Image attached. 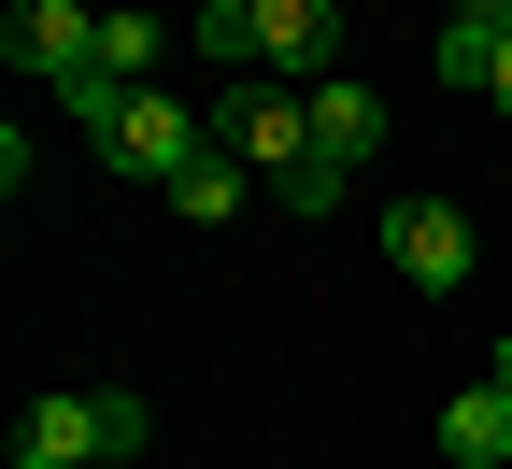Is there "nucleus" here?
Wrapping results in <instances>:
<instances>
[{
	"mask_svg": "<svg viewBox=\"0 0 512 469\" xmlns=\"http://www.w3.org/2000/svg\"><path fill=\"white\" fill-rule=\"evenodd\" d=\"M498 29H512V0H456V15H441V86H470V100H484Z\"/></svg>",
	"mask_w": 512,
	"mask_h": 469,
	"instance_id": "6e6552de",
	"label": "nucleus"
},
{
	"mask_svg": "<svg viewBox=\"0 0 512 469\" xmlns=\"http://www.w3.org/2000/svg\"><path fill=\"white\" fill-rule=\"evenodd\" d=\"M200 43L228 57V72H271V86H328L342 0H200Z\"/></svg>",
	"mask_w": 512,
	"mask_h": 469,
	"instance_id": "7ed1b4c3",
	"label": "nucleus"
},
{
	"mask_svg": "<svg viewBox=\"0 0 512 469\" xmlns=\"http://www.w3.org/2000/svg\"><path fill=\"white\" fill-rule=\"evenodd\" d=\"M313 143H328V157H342V171H356V157H370V143H384V100H370V86H356V72H328V86H313Z\"/></svg>",
	"mask_w": 512,
	"mask_h": 469,
	"instance_id": "1a4fd4ad",
	"label": "nucleus"
},
{
	"mask_svg": "<svg viewBox=\"0 0 512 469\" xmlns=\"http://www.w3.org/2000/svg\"><path fill=\"white\" fill-rule=\"evenodd\" d=\"M15 469H114V441H100V384H86V398L43 384L29 413H15Z\"/></svg>",
	"mask_w": 512,
	"mask_h": 469,
	"instance_id": "423d86ee",
	"label": "nucleus"
},
{
	"mask_svg": "<svg viewBox=\"0 0 512 469\" xmlns=\"http://www.w3.org/2000/svg\"><path fill=\"white\" fill-rule=\"evenodd\" d=\"M0 57H15L29 86H72V72H100V15L86 0H15V15H0Z\"/></svg>",
	"mask_w": 512,
	"mask_h": 469,
	"instance_id": "39448f33",
	"label": "nucleus"
},
{
	"mask_svg": "<svg viewBox=\"0 0 512 469\" xmlns=\"http://www.w3.org/2000/svg\"><path fill=\"white\" fill-rule=\"evenodd\" d=\"M441 455H456V469H512V384L441 398Z\"/></svg>",
	"mask_w": 512,
	"mask_h": 469,
	"instance_id": "0eeeda50",
	"label": "nucleus"
},
{
	"mask_svg": "<svg viewBox=\"0 0 512 469\" xmlns=\"http://www.w3.org/2000/svg\"><path fill=\"white\" fill-rule=\"evenodd\" d=\"M484 100H498V114H512V29H498V72H484Z\"/></svg>",
	"mask_w": 512,
	"mask_h": 469,
	"instance_id": "ddd939ff",
	"label": "nucleus"
},
{
	"mask_svg": "<svg viewBox=\"0 0 512 469\" xmlns=\"http://www.w3.org/2000/svg\"><path fill=\"white\" fill-rule=\"evenodd\" d=\"M242 185H256V171H242V157H228V143H214V157H200V171H171V185H157V199H171V214H185V228H228V214H242Z\"/></svg>",
	"mask_w": 512,
	"mask_h": 469,
	"instance_id": "9d476101",
	"label": "nucleus"
},
{
	"mask_svg": "<svg viewBox=\"0 0 512 469\" xmlns=\"http://www.w3.org/2000/svg\"><path fill=\"white\" fill-rule=\"evenodd\" d=\"M157 57H171L157 15H100V72H114V86H157Z\"/></svg>",
	"mask_w": 512,
	"mask_h": 469,
	"instance_id": "9b49d317",
	"label": "nucleus"
},
{
	"mask_svg": "<svg viewBox=\"0 0 512 469\" xmlns=\"http://www.w3.org/2000/svg\"><path fill=\"white\" fill-rule=\"evenodd\" d=\"M484 384H512V342H498V370H484Z\"/></svg>",
	"mask_w": 512,
	"mask_h": 469,
	"instance_id": "4468645a",
	"label": "nucleus"
},
{
	"mask_svg": "<svg viewBox=\"0 0 512 469\" xmlns=\"http://www.w3.org/2000/svg\"><path fill=\"white\" fill-rule=\"evenodd\" d=\"M100 441H114V469H128V455L157 441V413H143V398H128V384H100Z\"/></svg>",
	"mask_w": 512,
	"mask_h": 469,
	"instance_id": "f8f14e48",
	"label": "nucleus"
},
{
	"mask_svg": "<svg viewBox=\"0 0 512 469\" xmlns=\"http://www.w3.org/2000/svg\"><path fill=\"white\" fill-rule=\"evenodd\" d=\"M470 214H456V199H384V271H399L413 299H456L470 285Z\"/></svg>",
	"mask_w": 512,
	"mask_h": 469,
	"instance_id": "20e7f679",
	"label": "nucleus"
},
{
	"mask_svg": "<svg viewBox=\"0 0 512 469\" xmlns=\"http://www.w3.org/2000/svg\"><path fill=\"white\" fill-rule=\"evenodd\" d=\"M57 100H72V114L100 128V157H114L128 185H171V171H200V157H214V114H171L157 86H114V72H72Z\"/></svg>",
	"mask_w": 512,
	"mask_h": 469,
	"instance_id": "f03ea898",
	"label": "nucleus"
},
{
	"mask_svg": "<svg viewBox=\"0 0 512 469\" xmlns=\"http://www.w3.org/2000/svg\"><path fill=\"white\" fill-rule=\"evenodd\" d=\"M214 143H228L256 185H271L285 214H328V199H342V157L313 143V86H271V72H242V86L214 100Z\"/></svg>",
	"mask_w": 512,
	"mask_h": 469,
	"instance_id": "f257e3e1",
	"label": "nucleus"
}]
</instances>
